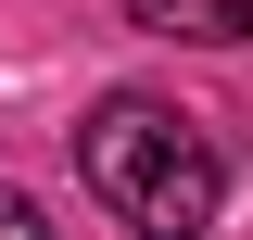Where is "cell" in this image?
I'll return each mask as SVG.
<instances>
[{"instance_id":"obj_1","label":"cell","mask_w":253,"mask_h":240,"mask_svg":"<svg viewBox=\"0 0 253 240\" xmlns=\"http://www.w3.org/2000/svg\"><path fill=\"white\" fill-rule=\"evenodd\" d=\"M76 177H89V202L114 215V228L139 240H203L228 202V152L203 114H177V101L152 89H114L89 101V126H76Z\"/></svg>"},{"instance_id":"obj_2","label":"cell","mask_w":253,"mask_h":240,"mask_svg":"<svg viewBox=\"0 0 253 240\" xmlns=\"http://www.w3.org/2000/svg\"><path fill=\"white\" fill-rule=\"evenodd\" d=\"M152 38H190V51H241L253 38V0H126Z\"/></svg>"},{"instance_id":"obj_3","label":"cell","mask_w":253,"mask_h":240,"mask_svg":"<svg viewBox=\"0 0 253 240\" xmlns=\"http://www.w3.org/2000/svg\"><path fill=\"white\" fill-rule=\"evenodd\" d=\"M0 240H51V215H38V202H26L13 177H0Z\"/></svg>"}]
</instances>
